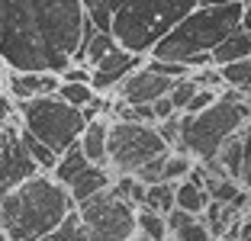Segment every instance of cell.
I'll use <instances>...</instances> for the list:
<instances>
[{"mask_svg": "<svg viewBox=\"0 0 251 241\" xmlns=\"http://www.w3.org/2000/svg\"><path fill=\"white\" fill-rule=\"evenodd\" d=\"M84 0H0V58L10 71L61 74L87 32Z\"/></svg>", "mask_w": 251, "mask_h": 241, "instance_id": "1", "label": "cell"}, {"mask_svg": "<svg viewBox=\"0 0 251 241\" xmlns=\"http://www.w3.org/2000/svg\"><path fill=\"white\" fill-rule=\"evenodd\" d=\"M77 209L71 190L52 174H36L7 193L0 206V232L7 241H42Z\"/></svg>", "mask_w": 251, "mask_h": 241, "instance_id": "2", "label": "cell"}, {"mask_svg": "<svg viewBox=\"0 0 251 241\" xmlns=\"http://www.w3.org/2000/svg\"><path fill=\"white\" fill-rule=\"evenodd\" d=\"M242 16H245V0L226 3V7H197L168 39L155 45V51L148 58L184 65L193 55H213L232 32L242 29Z\"/></svg>", "mask_w": 251, "mask_h": 241, "instance_id": "3", "label": "cell"}, {"mask_svg": "<svg viewBox=\"0 0 251 241\" xmlns=\"http://www.w3.org/2000/svg\"><path fill=\"white\" fill-rule=\"evenodd\" d=\"M251 122V106L238 90L222 94L219 100L203 113H184L180 116V145L177 151L190 154L193 161L206 164L222 151V145L238 135Z\"/></svg>", "mask_w": 251, "mask_h": 241, "instance_id": "4", "label": "cell"}, {"mask_svg": "<svg viewBox=\"0 0 251 241\" xmlns=\"http://www.w3.org/2000/svg\"><path fill=\"white\" fill-rule=\"evenodd\" d=\"M197 7L200 0H129L116 10L110 32L126 51L151 55L155 45L168 39Z\"/></svg>", "mask_w": 251, "mask_h": 241, "instance_id": "5", "label": "cell"}, {"mask_svg": "<svg viewBox=\"0 0 251 241\" xmlns=\"http://www.w3.org/2000/svg\"><path fill=\"white\" fill-rule=\"evenodd\" d=\"M20 113V125L32 132L42 145H49L55 154H65L74 142H81L84 129H87V116L84 110L65 103L58 94L55 96H36V100L16 103Z\"/></svg>", "mask_w": 251, "mask_h": 241, "instance_id": "6", "label": "cell"}, {"mask_svg": "<svg viewBox=\"0 0 251 241\" xmlns=\"http://www.w3.org/2000/svg\"><path fill=\"white\" fill-rule=\"evenodd\" d=\"M171 154V145L161 139L158 125L145 122H123L110 119V161L106 168L116 177H135L155 158Z\"/></svg>", "mask_w": 251, "mask_h": 241, "instance_id": "7", "label": "cell"}, {"mask_svg": "<svg viewBox=\"0 0 251 241\" xmlns=\"http://www.w3.org/2000/svg\"><path fill=\"white\" fill-rule=\"evenodd\" d=\"M84 225H87V238L90 241H129L139 225H135V206L119 199L116 193L103 190L90 196L87 203L77 206Z\"/></svg>", "mask_w": 251, "mask_h": 241, "instance_id": "8", "label": "cell"}, {"mask_svg": "<svg viewBox=\"0 0 251 241\" xmlns=\"http://www.w3.org/2000/svg\"><path fill=\"white\" fill-rule=\"evenodd\" d=\"M148 61V55H135V51H126L123 45L119 48H113L110 55H106L100 65H94V77H90V87L97 90V94H113V90L123 84L129 74H135L142 65Z\"/></svg>", "mask_w": 251, "mask_h": 241, "instance_id": "9", "label": "cell"}, {"mask_svg": "<svg viewBox=\"0 0 251 241\" xmlns=\"http://www.w3.org/2000/svg\"><path fill=\"white\" fill-rule=\"evenodd\" d=\"M171 87H174V80H171V77H164V74L151 71L148 65H142L139 71L129 74V77L116 87V96L123 103L142 106V103H155V100H161V96H168Z\"/></svg>", "mask_w": 251, "mask_h": 241, "instance_id": "10", "label": "cell"}, {"mask_svg": "<svg viewBox=\"0 0 251 241\" xmlns=\"http://www.w3.org/2000/svg\"><path fill=\"white\" fill-rule=\"evenodd\" d=\"M61 87V74H52V71H10L7 74V90L16 103L23 100H36V96H55Z\"/></svg>", "mask_w": 251, "mask_h": 241, "instance_id": "11", "label": "cell"}, {"mask_svg": "<svg viewBox=\"0 0 251 241\" xmlns=\"http://www.w3.org/2000/svg\"><path fill=\"white\" fill-rule=\"evenodd\" d=\"M113 183H116V180H113V170L106 168V164H87L81 174H77L71 183H68V190H71L74 203L81 206V203H87L90 196H97V193L110 190Z\"/></svg>", "mask_w": 251, "mask_h": 241, "instance_id": "12", "label": "cell"}, {"mask_svg": "<svg viewBox=\"0 0 251 241\" xmlns=\"http://www.w3.org/2000/svg\"><path fill=\"white\" fill-rule=\"evenodd\" d=\"M81 148H84L90 164H106L110 161V119L106 116L90 119L84 135H81Z\"/></svg>", "mask_w": 251, "mask_h": 241, "instance_id": "13", "label": "cell"}, {"mask_svg": "<svg viewBox=\"0 0 251 241\" xmlns=\"http://www.w3.org/2000/svg\"><path fill=\"white\" fill-rule=\"evenodd\" d=\"M242 58H251V36L245 29H235L219 48L213 51V65L216 68H226L232 61H242Z\"/></svg>", "mask_w": 251, "mask_h": 241, "instance_id": "14", "label": "cell"}, {"mask_svg": "<svg viewBox=\"0 0 251 241\" xmlns=\"http://www.w3.org/2000/svg\"><path fill=\"white\" fill-rule=\"evenodd\" d=\"M213 161H219L222 170H226L232 180L242 183V170H245V129L238 132V135H232V139L222 145V151L216 154Z\"/></svg>", "mask_w": 251, "mask_h": 241, "instance_id": "15", "label": "cell"}, {"mask_svg": "<svg viewBox=\"0 0 251 241\" xmlns=\"http://www.w3.org/2000/svg\"><path fill=\"white\" fill-rule=\"evenodd\" d=\"M209 203H213V196L206 193V187H200V183H193V180L177 183V209L190 212V216H203V212L209 209Z\"/></svg>", "mask_w": 251, "mask_h": 241, "instance_id": "16", "label": "cell"}, {"mask_svg": "<svg viewBox=\"0 0 251 241\" xmlns=\"http://www.w3.org/2000/svg\"><path fill=\"white\" fill-rule=\"evenodd\" d=\"M87 164H90V161H87V154H84L81 142H74V145L68 148L65 154H58V168H55V174H52V177H55L58 183H65V187H68V183H71L74 177L81 174Z\"/></svg>", "mask_w": 251, "mask_h": 241, "instance_id": "17", "label": "cell"}, {"mask_svg": "<svg viewBox=\"0 0 251 241\" xmlns=\"http://www.w3.org/2000/svg\"><path fill=\"white\" fill-rule=\"evenodd\" d=\"M135 225H139V235H145V238H151V241H168L171 238L168 216L148 209V206H139V209H135Z\"/></svg>", "mask_w": 251, "mask_h": 241, "instance_id": "18", "label": "cell"}, {"mask_svg": "<svg viewBox=\"0 0 251 241\" xmlns=\"http://www.w3.org/2000/svg\"><path fill=\"white\" fill-rule=\"evenodd\" d=\"M145 206L161 212V216L174 212L177 209V183H151L145 193Z\"/></svg>", "mask_w": 251, "mask_h": 241, "instance_id": "19", "label": "cell"}, {"mask_svg": "<svg viewBox=\"0 0 251 241\" xmlns=\"http://www.w3.org/2000/svg\"><path fill=\"white\" fill-rule=\"evenodd\" d=\"M20 135H23V145H26V151H29L32 161L39 164V170H42V174H55V168H58V154H55L49 145H42V142H39L32 132H26L23 125H20Z\"/></svg>", "mask_w": 251, "mask_h": 241, "instance_id": "20", "label": "cell"}, {"mask_svg": "<svg viewBox=\"0 0 251 241\" xmlns=\"http://www.w3.org/2000/svg\"><path fill=\"white\" fill-rule=\"evenodd\" d=\"M126 3H129V0H84V7H87V16L94 20L97 29H103V32H110L116 10H123Z\"/></svg>", "mask_w": 251, "mask_h": 241, "instance_id": "21", "label": "cell"}, {"mask_svg": "<svg viewBox=\"0 0 251 241\" xmlns=\"http://www.w3.org/2000/svg\"><path fill=\"white\" fill-rule=\"evenodd\" d=\"M42 241H90L87 238V225H84V219H81V212L74 209L71 216H68V219L61 222V225L55 228L49 238H42Z\"/></svg>", "mask_w": 251, "mask_h": 241, "instance_id": "22", "label": "cell"}, {"mask_svg": "<svg viewBox=\"0 0 251 241\" xmlns=\"http://www.w3.org/2000/svg\"><path fill=\"white\" fill-rule=\"evenodd\" d=\"M197 168V161L184 151H171L168 161H164V183H180L190 177V170Z\"/></svg>", "mask_w": 251, "mask_h": 241, "instance_id": "23", "label": "cell"}, {"mask_svg": "<svg viewBox=\"0 0 251 241\" xmlns=\"http://www.w3.org/2000/svg\"><path fill=\"white\" fill-rule=\"evenodd\" d=\"M58 96H61L65 103H71V106H77V110H87V106H90V103H94L100 94H97L90 84H65V80H61Z\"/></svg>", "mask_w": 251, "mask_h": 241, "instance_id": "24", "label": "cell"}, {"mask_svg": "<svg viewBox=\"0 0 251 241\" xmlns=\"http://www.w3.org/2000/svg\"><path fill=\"white\" fill-rule=\"evenodd\" d=\"M200 94V84L193 80V74L190 77H180V80H174V87H171V103H174V110L177 113H187V106H190V100Z\"/></svg>", "mask_w": 251, "mask_h": 241, "instance_id": "25", "label": "cell"}, {"mask_svg": "<svg viewBox=\"0 0 251 241\" xmlns=\"http://www.w3.org/2000/svg\"><path fill=\"white\" fill-rule=\"evenodd\" d=\"M180 116H184V113H177V116L158 122V132H161V139L171 145V151H177V145H180Z\"/></svg>", "mask_w": 251, "mask_h": 241, "instance_id": "26", "label": "cell"}, {"mask_svg": "<svg viewBox=\"0 0 251 241\" xmlns=\"http://www.w3.org/2000/svg\"><path fill=\"white\" fill-rule=\"evenodd\" d=\"M219 90H206V87H200V94L190 100V106H187V113H203V110H209L216 100H219Z\"/></svg>", "mask_w": 251, "mask_h": 241, "instance_id": "27", "label": "cell"}, {"mask_svg": "<svg viewBox=\"0 0 251 241\" xmlns=\"http://www.w3.org/2000/svg\"><path fill=\"white\" fill-rule=\"evenodd\" d=\"M90 77H94V68H87V65H71L68 71H61L65 84H90Z\"/></svg>", "mask_w": 251, "mask_h": 241, "instance_id": "28", "label": "cell"}, {"mask_svg": "<svg viewBox=\"0 0 251 241\" xmlns=\"http://www.w3.org/2000/svg\"><path fill=\"white\" fill-rule=\"evenodd\" d=\"M193 219H200V216H190V212H184V209H174V212H168V228H171V235H177L184 225H190Z\"/></svg>", "mask_w": 251, "mask_h": 241, "instance_id": "29", "label": "cell"}, {"mask_svg": "<svg viewBox=\"0 0 251 241\" xmlns=\"http://www.w3.org/2000/svg\"><path fill=\"white\" fill-rule=\"evenodd\" d=\"M242 187L251 190V122L245 125V170H242Z\"/></svg>", "mask_w": 251, "mask_h": 241, "instance_id": "30", "label": "cell"}, {"mask_svg": "<svg viewBox=\"0 0 251 241\" xmlns=\"http://www.w3.org/2000/svg\"><path fill=\"white\" fill-rule=\"evenodd\" d=\"M151 106H155V116H158V122H164V119H171V116H177V110H174V103H171V96H161V100H155Z\"/></svg>", "mask_w": 251, "mask_h": 241, "instance_id": "31", "label": "cell"}, {"mask_svg": "<svg viewBox=\"0 0 251 241\" xmlns=\"http://www.w3.org/2000/svg\"><path fill=\"white\" fill-rule=\"evenodd\" d=\"M13 110H16V100L0 87V119H10V113H13Z\"/></svg>", "mask_w": 251, "mask_h": 241, "instance_id": "32", "label": "cell"}, {"mask_svg": "<svg viewBox=\"0 0 251 241\" xmlns=\"http://www.w3.org/2000/svg\"><path fill=\"white\" fill-rule=\"evenodd\" d=\"M242 29L251 36V0H245V16H242Z\"/></svg>", "mask_w": 251, "mask_h": 241, "instance_id": "33", "label": "cell"}, {"mask_svg": "<svg viewBox=\"0 0 251 241\" xmlns=\"http://www.w3.org/2000/svg\"><path fill=\"white\" fill-rule=\"evenodd\" d=\"M226 3H235V0H200V7H226Z\"/></svg>", "mask_w": 251, "mask_h": 241, "instance_id": "34", "label": "cell"}, {"mask_svg": "<svg viewBox=\"0 0 251 241\" xmlns=\"http://www.w3.org/2000/svg\"><path fill=\"white\" fill-rule=\"evenodd\" d=\"M7 74H10V68H7V61L0 58V87H3V84H7Z\"/></svg>", "mask_w": 251, "mask_h": 241, "instance_id": "35", "label": "cell"}, {"mask_svg": "<svg viewBox=\"0 0 251 241\" xmlns=\"http://www.w3.org/2000/svg\"><path fill=\"white\" fill-rule=\"evenodd\" d=\"M129 241H151V238H145V235H139V232H135V235H132Z\"/></svg>", "mask_w": 251, "mask_h": 241, "instance_id": "36", "label": "cell"}, {"mask_svg": "<svg viewBox=\"0 0 251 241\" xmlns=\"http://www.w3.org/2000/svg\"><path fill=\"white\" fill-rule=\"evenodd\" d=\"M168 241H180V238H177V235H171V238H168Z\"/></svg>", "mask_w": 251, "mask_h": 241, "instance_id": "37", "label": "cell"}, {"mask_svg": "<svg viewBox=\"0 0 251 241\" xmlns=\"http://www.w3.org/2000/svg\"><path fill=\"white\" fill-rule=\"evenodd\" d=\"M216 241H232V238H229V235H226V238H216Z\"/></svg>", "mask_w": 251, "mask_h": 241, "instance_id": "38", "label": "cell"}]
</instances>
